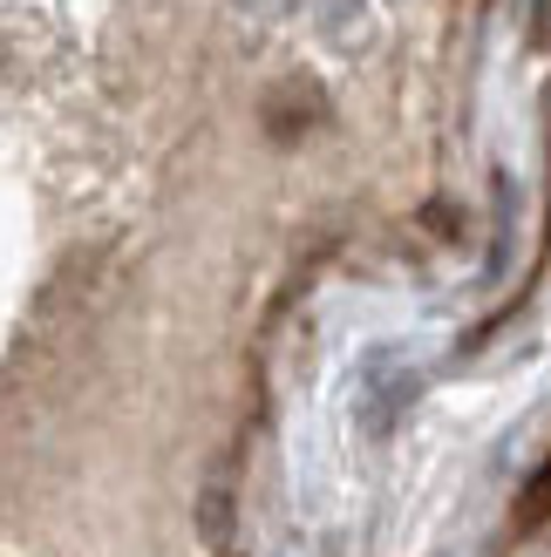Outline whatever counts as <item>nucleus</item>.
<instances>
[{"mask_svg":"<svg viewBox=\"0 0 551 557\" xmlns=\"http://www.w3.org/2000/svg\"><path fill=\"white\" fill-rule=\"evenodd\" d=\"M551 523V456L531 469V483L517 490V504H511V537H538Z\"/></svg>","mask_w":551,"mask_h":557,"instance_id":"1","label":"nucleus"}]
</instances>
